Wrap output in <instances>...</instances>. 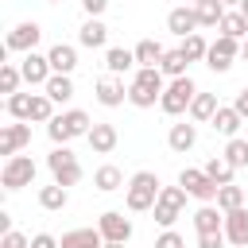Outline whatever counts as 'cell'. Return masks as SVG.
I'll list each match as a JSON object with an SVG mask.
<instances>
[{
    "label": "cell",
    "instance_id": "cell-1",
    "mask_svg": "<svg viewBox=\"0 0 248 248\" xmlns=\"http://www.w3.org/2000/svg\"><path fill=\"white\" fill-rule=\"evenodd\" d=\"M163 78H167V74H163L159 66H140L136 78H132V85H128V101H132L136 108H151V105L163 97V89H167Z\"/></svg>",
    "mask_w": 248,
    "mask_h": 248
},
{
    "label": "cell",
    "instance_id": "cell-2",
    "mask_svg": "<svg viewBox=\"0 0 248 248\" xmlns=\"http://www.w3.org/2000/svg\"><path fill=\"white\" fill-rule=\"evenodd\" d=\"M159 190H163V182H159L155 170H136L128 178V186H124V202H128L132 213H143V209H155Z\"/></svg>",
    "mask_w": 248,
    "mask_h": 248
},
{
    "label": "cell",
    "instance_id": "cell-3",
    "mask_svg": "<svg viewBox=\"0 0 248 248\" xmlns=\"http://www.w3.org/2000/svg\"><path fill=\"white\" fill-rule=\"evenodd\" d=\"M89 128H93L89 112L66 108V112H54V120L46 124V136H50V143H70V140H78V136H89Z\"/></svg>",
    "mask_w": 248,
    "mask_h": 248
},
{
    "label": "cell",
    "instance_id": "cell-4",
    "mask_svg": "<svg viewBox=\"0 0 248 248\" xmlns=\"http://www.w3.org/2000/svg\"><path fill=\"white\" fill-rule=\"evenodd\" d=\"M198 97V85H194V78L190 74H182V78H170L167 81V89H163V97H159V108L167 112V116H182V112H190V101Z\"/></svg>",
    "mask_w": 248,
    "mask_h": 248
},
{
    "label": "cell",
    "instance_id": "cell-5",
    "mask_svg": "<svg viewBox=\"0 0 248 248\" xmlns=\"http://www.w3.org/2000/svg\"><path fill=\"white\" fill-rule=\"evenodd\" d=\"M46 167H50L54 182H58V186H66V190L81 182V163H78V155L70 151V143H54V147H50V155H46Z\"/></svg>",
    "mask_w": 248,
    "mask_h": 248
},
{
    "label": "cell",
    "instance_id": "cell-6",
    "mask_svg": "<svg viewBox=\"0 0 248 248\" xmlns=\"http://www.w3.org/2000/svg\"><path fill=\"white\" fill-rule=\"evenodd\" d=\"M35 159L31 155H12V159H4V167H0V186L12 194V190H23V186H31L35 182Z\"/></svg>",
    "mask_w": 248,
    "mask_h": 248
},
{
    "label": "cell",
    "instance_id": "cell-7",
    "mask_svg": "<svg viewBox=\"0 0 248 248\" xmlns=\"http://www.w3.org/2000/svg\"><path fill=\"white\" fill-rule=\"evenodd\" d=\"M240 54V39H232V35H217L213 43H209V54H205V66L213 70V74H225V70H232V58Z\"/></svg>",
    "mask_w": 248,
    "mask_h": 248
},
{
    "label": "cell",
    "instance_id": "cell-8",
    "mask_svg": "<svg viewBox=\"0 0 248 248\" xmlns=\"http://www.w3.org/2000/svg\"><path fill=\"white\" fill-rule=\"evenodd\" d=\"M178 186H182L190 198H198V202H217V190H221L205 170H194V167H186V170L178 174Z\"/></svg>",
    "mask_w": 248,
    "mask_h": 248
},
{
    "label": "cell",
    "instance_id": "cell-9",
    "mask_svg": "<svg viewBox=\"0 0 248 248\" xmlns=\"http://www.w3.org/2000/svg\"><path fill=\"white\" fill-rule=\"evenodd\" d=\"M39 39H43V27H39L35 19H23V23H16V27L8 31L4 50H19V54H27V50H35Z\"/></svg>",
    "mask_w": 248,
    "mask_h": 248
},
{
    "label": "cell",
    "instance_id": "cell-10",
    "mask_svg": "<svg viewBox=\"0 0 248 248\" xmlns=\"http://www.w3.org/2000/svg\"><path fill=\"white\" fill-rule=\"evenodd\" d=\"M97 229H101V236H105V240H116V244H128V240H132V221H128L120 209H108V213H101Z\"/></svg>",
    "mask_w": 248,
    "mask_h": 248
},
{
    "label": "cell",
    "instance_id": "cell-11",
    "mask_svg": "<svg viewBox=\"0 0 248 248\" xmlns=\"http://www.w3.org/2000/svg\"><path fill=\"white\" fill-rule=\"evenodd\" d=\"M202 23H198V8L194 4H182V8H170L167 12V31L170 35H178V39H186V35H194Z\"/></svg>",
    "mask_w": 248,
    "mask_h": 248
},
{
    "label": "cell",
    "instance_id": "cell-12",
    "mask_svg": "<svg viewBox=\"0 0 248 248\" xmlns=\"http://www.w3.org/2000/svg\"><path fill=\"white\" fill-rule=\"evenodd\" d=\"M19 70H23V81H27V85H46L50 74H54V70H50V58H46V54H35V50L23 54Z\"/></svg>",
    "mask_w": 248,
    "mask_h": 248
},
{
    "label": "cell",
    "instance_id": "cell-13",
    "mask_svg": "<svg viewBox=\"0 0 248 248\" xmlns=\"http://www.w3.org/2000/svg\"><path fill=\"white\" fill-rule=\"evenodd\" d=\"M93 93H97V101H101L105 108H116V105H124V101H128V89H124V81H120L116 74L101 78V81L93 85Z\"/></svg>",
    "mask_w": 248,
    "mask_h": 248
},
{
    "label": "cell",
    "instance_id": "cell-14",
    "mask_svg": "<svg viewBox=\"0 0 248 248\" xmlns=\"http://www.w3.org/2000/svg\"><path fill=\"white\" fill-rule=\"evenodd\" d=\"M27 143H31V124H4V132H0V155L4 159H12Z\"/></svg>",
    "mask_w": 248,
    "mask_h": 248
},
{
    "label": "cell",
    "instance_id": "cell-15",
    "mask_svg": "<svg viewBox=\"0 0 248 248\" xmlns=\"http://www.w3.org/2000/svg\"><path fill=\"white\" fill-rule=\"evenodd\" d=\"M225 240L236 248H248V209H229L225 213Z\"/></svg>",
    "mask_w": 248,
    "mask_h": 248
},
{
    "label": "cell",
    "instance_id": "cell-16",
    "mask_svg": "<svg viewBox=\"0 0 248 248\" xmlns=\"http://www.w3.org/2000/svg\"><path fill=\"white\" fill-rule=\"evenodd\" d=\"M240 124H244V116H240L232 105H221V108L213 112V120H209V128H213L217 136H225V140H232V136L240 132Z\"/></svg>",
    "mask_w": 248,
    "mask_h": 248
},
{
    "label": "cell",
    "instance_id": "cell-17",
    "mask_svg": "<svg viewBox=\"0 0 248 248\" xmlns=\"http://www.w3.org/2000/svg\"><path fill=\"white\" fill-rule=\"evenodd\" d=\"M85 140H89V147H93L97 155H108V151L120 143L116 128H112V124H101V120H93V128H89V136H85Z\"/></svg>",
    "mask_w": 248,
    "mask_h": 248
},
{
    "label": "cell",
    "instance_id": "cell-18",
    "mask_svg": "<svg viewBox=\"0 0 248 248\" xmlns=\"http://www.w3.org/2000/svg\"><path fill=\"white\" fill-rule=\"evenodd\" d=\"M78 43L89 46V50H101V46L108 43V27H105L97 16H89V19L81 23V31H78Z\"/></svg>",
    "mask_w": 248,
    "mask_h": 248
},
{
    "label": "cell",
    "instance_id": "cell-19",
    "mask_svg": "<svg viewBox=\"0 0 248 248\" xmlns=\"http://www.w3.org/2000/svg\"><path fill=\"white\" fill-rule=\"evenodd\" d=\"M58 244L62 248H105V236H101V229H70V232H62Z\"/></svg>",
    "mask_w": 248,
    "mask_h": 248
},
{
    "label": "cell",
    "instance_id": "cell-20",
    "mask_svg": "<svg viewBox=\"0 0 248 248\" xmlns=\"http://www.w3.org/2000/svg\"><path fill=\"white\" fill-rule=\"evenodd\" d=\"M46 58H50V70L54 74H74V66H78V50L70 43H54L46 50Z\"/></svg>",
    "mask_w": 248,
    "mask_h": 248
},
{
    "label": "cell",
    "instance_id": "cell-21",
    "mask_svg": "<svg viewBox=\"0 0 248 248\" xmlns=\"http://www.w3.org/2000/svg\"><path fill=\"white\" fill-rule=\"evenodd\" d=\"M194 229L198 232H225V213L213 209L209 202H202V209H194Z\"/></svg>",
    "mask_w": 248,
    "mask_h": 248
},
{
    "label": "cell",
    "instance_id": "cell-22",
    "mask_svg": "<svg viewBox=\"0 0 248 248\" xmlns=\"http://www.w3.org/2000/svg\"><path fill=\"white\" fill-rule=\"evenodd\" d=\"M93 186H97L101 194H112V190H120V186H128V182H124V170H120V167L105 163V167L93 170Z\"/></svg>",
    "mask_w": 248,
    "mask_h": 248
},
{
    "label": "cell",
    "instance_id": "cell-23",
    "mask_svg": "<svg viewBox=\"0 0 248 248\" xmlns=\"http://www.w3.org/2000/svg\"><path fill=\"white\" fill-rule=\"evenodd\" d=\"M132 66H136V50H124V46H108V50H105V70H108V74L120 78V74H128Z\"/></svg>",
    "mask_w": 248,
    "mask_h": 248
},
{
    "label": "cell",
    "instance_id": "cell-24",
    "mask_svg": "<svg viewBox=\"0 0 248 248\" xmlns=\"http://www.w3.org/2000/svg\"><path fill=\"white\" fill-rule=\"evenodd\" d=\"M217 108H221V105H217V93H202V89H198V97L190 101V120H198V124H209Z\"/></svg>",
    "mask_w": 248,
    "mask_h": 248
},
{
    "label": "cell",
    "instance_id": "cell-25",
    "mask_svg": "<svg viewBox=\"0 0 248 248\" xmlns=\"http://www.w3.org/2000/svg\"><path fill=\"white\" fill-rule=\"evenodd\" d=\"M43 93H46L54 105H66V101L74 97V81H70V74H50V81L43 85Z\"/></svg>",
    "mask_w": 248,
    "mask_h": 248
},
{
    "label": "cell",
    "instance_id": "cell-26",
    "mask_svg": "<svg viewBox=\"0 0 248 248\" xmlns=\"http://www.w3.org/2000/svg\"><path fill=\"white\" fill-rule=\"evenodd\" d=\"M167 143H170V151H190V147L198 143V128H194V124H170Z\"/></svg>",
    "mask_w": 248,
    "mask_h": 248
},
{
    "label": "cell",
    "instance_id": "cell-27",
    "mask_svg": "<svg viewBox=\"0 0 248 248\" xmlns=\"http://www.w3.org/2000/svg\"><path fill=\"white\" fill-rule=\"evenodd\" d=\"M66 202H70V190H66V186H58V182H50V186H43V190H39V205H43L46 213L66 209Z\"/></svg>",
    "mask_w": 248,
    "mask_h": 248
},
{
    "label": "cell",
    "instance_id": "cell-28",
    "mask_svg": "<svg viewBox=\"0 0 248 248\" xmlns=\"http://www.w3.org/2000/svg\"><path fill=\"white\" fill-rule=\"evenodd\" d=\"M194 8H198V23H202V27H221V19H225V12H229L221 0H202V4H194Z\"/></svg>",
    "mask_w": 248,
    "mask_h": 248
},
{
    "label": "cell",
    "instance_id": "cell-29",
    "mask_svg": "<svg viewBox=\"0 0 248 248\" xmlns=\"http://www.w3.org/2000/svg\"><path fill=\"white\" fill-rule=\"evenodd\" d=\"M163 43H155V39H143V43H136V66H159L163 62Z\"/></svg>",
    "mask_w": 248,
    "mask_h": 248
},
{
    "label": "cell",
    "instance_id": "cell-30",
    "mask_svg": "<svg viewBox=\"0 0 248 248\" xmlns=\"http://www.w3.org/2000/svg\"><path fill=\"white\" fill-rule=\"evenodd\" d=\"M202 170H205V174H209V178H213L217 186H225V182H232V174H236V167H232V163H229L225 155H213V159H209V163H205Z\"/></svg>",
    "mask_w": 248,
    "mask_h": 248
},
{
    "label": "cell",
    "instance_id": "cell-31",
    "mask_svg": "<svg viewBox=\"0 0 248 248\" xmlns=\"http://www.w3.org/2000/svg\"><path fill=\"white\" fill-rule=\"evenodd\" d=\"M217 31H221V35H232V39H244V35H248V16H244L240 8H232V12H225V19H221Z\"/></svg>",
    "mask_w": 248,
    "mask_h": 248
},
{
    "label": "cell",
    "instance_id": "cell-32",
    "mask_svg": "<svg viewBox=\"0 0 248 248\" xmlns=\"http://www.w3.org/2000/svg\"><path fill=\"white\" fill-rule=\"evenodd\" d=\"M186 66H190V58L182 54V46L167 50V54H163V62H159V70H163L167 78H182V74H186Z\"/></svg>",
    "mask_w": 248,
    "mask_h": 248
},
{
    "label": "cell",
    "instance_id": "cell-33",
    "mask_svg": "<svg viewBox=\"0 0 248 248\" xmlns=\"http://www.w3.org/2000/svg\"><path fill=\"white\" fill-rule=\"evenodd\" d=\"M31 101H35V93H12L4 101V108L12 120H31Z\"/></svg>",
    "mask_w": 248,
    "mask_h": 248
},
{
    "label": "cell",
    "instance_id": "cell-34",
    "mask_svg": "<svg viewBox=\"0 0 248 248\" xmlns=\"http://www.w3.org/2000/svg\"><path fill=\"white\" fill-rule=\"evenodd\" d=\"M240 205H244V190H240L236 182H225V186L217 190V209L229 213V209H240Z\"/></svg>",
    "mask_w": 248,
    "mask_h": 248
},
{
    "label": "cell",
    "instance_id": "cell-35",
    "mask_svg": "<svg viewBox=\"0 0 248 248\" xmlns=\"http://www.w3.org/2000/svg\"><path fill=\"white\" fill-rule=\"evenodd\" d=\"M19 81H23V70L16 62H0V93H19Z\"/></svg>",
    "mask_w": 248,
    "mask_h": 248
},
{
    "label": "cell",
    "instance_id": "cell-36",
    "mask_svg": "<svg viewBox=\"0 0 248 248\" xmlns=\"http://www.w3.org/2000/svg\"><path fill=\"white\" fill-rule=\"evenodd\" d=\"M221 155H225V159H229V163H232L236 170H240V167H248V140L232 136V140L225 143V151H221Z\"/></svg>",
    "mask_w": 248,
    "mask_h": 248
},
{
    "label": "cell",
    "instance_id": "cell-37",
    "mask_svg": "<svg viewBox=\"0 0 248 248\" xmlns=\"http://www.w3.org/2000/svg\"><path fill=\"white\" fill-rule=\"evenodd\" d=\"M182 54H186L190 62H202V58L209 54V43H205V39L194 31V35H186V39H182Z\"/></svg>",
    "mask_w": 248,
    "mask_h": 248
},
{
    "label": "cell",
    "instance_id": "cell-38",
    "mask_svg": "<svg viewBox=\"0 0 248 248\" xmlns=\"http://www.w3.org/2000/svg\"><path fill=\"white\" fill-rule=\"evenodd\" d=\"M31 120H39V124H50V120H54V101H50L46 93H35V101H31Z\"/></svg>",
    "mask_w": 248,
    "mask_h": 248
},
{
    "label": "cell",
    "instance_id": "cell-39",
    "mask_svg": "<svg viewBox=\"0 0 248 248\" xmlns=\"http://www.w3.org/2000/svg\"><path fill=\"white\" fill-rule=\"evenodd\" d=\"M151 213H155V221H159L163 229H170V225L182 217V209H174V205H167V202H155V209H151Z\"/></svg>",
    "mask_w": 248,
    "mask_h": 248
},
{
    "label": "cell",
    "instance_id": "cell-40",
    "mask_svg": "<svg viewBox=\"0 0 248 248\" xmlns=\"http://www.w3.org/2000/svg\"><path fill=\"white\" fill-rule=\"evenodd\" d=\"M186 198H190V194H186L182 186H163V190H159V202H167V205H174V209H182Z\"/></svg>",
    "mask_w": 248,
    "mask_h": 248
},
{
    "label": "cell",
    "instance_id": "cell-41",
    "mask_svg": "<svg viewBox=\"0 0 248 248\" xmlns=\"http://www.w3.org/2000/svg\"><path fill=\"white\" fill-rule=\"evenodd\" d=\"M155 248H186V240H182L174 229H163V232L155 236Z\"/></svg>",
    "mask_w": 248,
    "mask_h": 248
},
{
    "label": "cell",
    "instance_id": "cell-42",
    "mask_svg": "<svg viewBox=\"0 0 248 248\" xmlns=\"http://www.w3.org/2000/svg\"><path fill=\"white\" fill-rule=\"evenodd\" d=\"M0 248H31V240L19 232V229H12V232H4V240H0Z\"/></svg>",
    "mask_w": 248,
    "mask_h": 248
},
{
    "label": "cell",
    "instance_id": "cell-43",
    "mask_svg": "<svg viewBox=\"0 0 248 248\" xmlns=\"http://www.w3.org/2000/svg\"><path fill=\"white\" fill-rule=\"evenodd\" d=\"M198 248H225V232H198Z\"/></svg>",
    "mask_w": 248,
    "mask_h": 248
},
{
    "label": "cell",
    "instance_id": "cell-44",
    "mask_svg": "<svg viewBox=\"0 0 248 248\" xmlns=\"http://www.w3.org/2000/svg\"><path fill=\"white\" fill-rule=\"evenodd\" d=\"M31 248H62V244H58V236H50V232H35V236H31Z\"/></svg>",
    "mask_w": 248,
    "mask_h": 248
},
{
    "label": "cell",
    "instance_id": "cell-45",
    "mask_svg": "<svg viewBox=\"0 0 248 248\" xmlns=\"http://www.w3.org/2000/svg\"><path fill=\"white\" fill-rule=\"evenodd\" d=\"M81 8H85V16H97L101 19V12L108 8V0H81Z\"/></svg>",
    "mask_w": 248,
    "mask_h": 248
},
{
    "label": "cell",
    "instance_id": "cell-46",
    "mask_svg": "<svg viewBox=\"0 0 248 248\" xmlns=\"http://www.w3.org/2000/svg\"><path fill=\"white\" fill-rule=\"evenodd\" d=\"M232 108H236V112H240V116L248 120V85H244V89L236 93V101H232Z\"/></svg>",
    "mask_w": 248,
    "mask_h": 248
},
{
    "label": "cell",
    "instance_id": "cell-47",
    "mask_svg": "<svg viewBox=\"0 0 248 248\" xmlns=\"http://www.w3.org/2000/svg\"><path fill=\"white\" fill-rule=\"evenodd\" d=\"M0 232H12V217H8L4 209H0Z\"/></svg>",
    "mask_w": 248,
    "mask_h": 248
},
{
    "label": "cell",
    "instance_id": "cell-48",
    "mask_svg": "<svg viewBox=\"0 0 248 248\" xmlns=\"http://www.w3.org/2000/svg\"><path fill=\"white\" fill-rule=\"evenodd\" d=\"M221 4H225V8H240V0H221Z\"/></svg>",
    "mask_w": 248,
    "mask_h": 248
},
{
    "label": "cell",
    "instance_id": "cell-49",
    "mask_svg": "<svg viewBox=\"0 0 248 248\" xmlns=\"http://www.w3.org/2000/svg\"><path fill=\"white\" fill-rule=\"evenodd\" d=\"M240 58H248V39H244V43H240Z\"/></svg>",
    "mask_w": 248,
    "mask_h": 248
},
{
    "label": "cell",
    "instance_id": "cell-50",
    "mask_svg": "<svg viewBox=\"0 0 248 248\" xmlns=\"http://www.w3.org/2000/svg\"><path fill=\"white\" fill-rule=\"evenodd\" d=\"M105 248H124V244H116V240H105Z\"/></svg>",
    "mask_w": 248,
    "mask_h": 248
},
{
    "label": "cell",
    "instance_id": "cell-51",
    "mask_svg": "<svg viewBox=\"0 0 248 248\" xmlns=\"http://www.w3.org/2000/svg\"><path fill=\"white\" fill-rule=\"evenodd\" d=\"M240 12H244V16H248V0H240Z\"/></svg>",
    "mask_w": 248,
    "mask_h": 248
},
{
    "label": "cell",
    "instance_id": "cell-52",
    "mask_svg": "<svg viewBox=\"0 0 248 248\" xmlns=\"http://www.w3.org/2000/svg\"><path fill=\"white\" fill-rule=\"evenodd\" d=\"M186 4H202V0H186Z\"/></svg>",
    "mask_w": 248,
    "mask_h": 248
},
{
    "label": "cell",
    "instance_id": "cell-53",
    "mask_svg": "<svg viewBox=\"0 0 248 248\" xmlns=\"http://www.w3.org/2000/svg\"><path fill=\"white\" fill-rule=\"evenodd\" d=\"M50 4H58V0H50Z\"/></svg>",
    "mask_w": 248,
    "mask_h": 248
}]
</instances>
